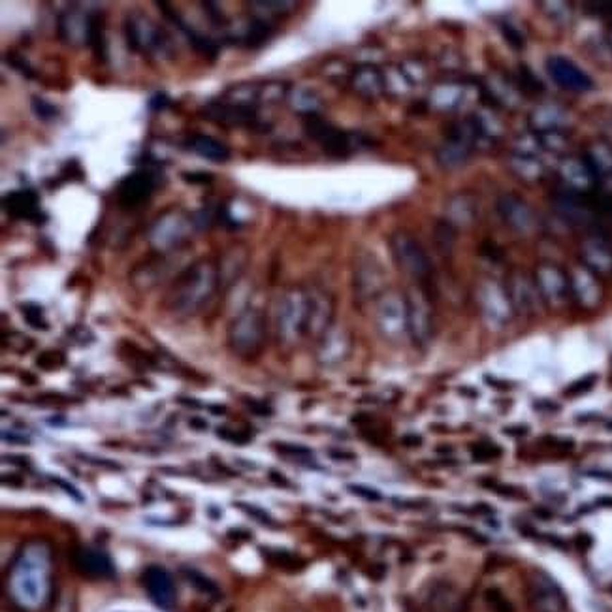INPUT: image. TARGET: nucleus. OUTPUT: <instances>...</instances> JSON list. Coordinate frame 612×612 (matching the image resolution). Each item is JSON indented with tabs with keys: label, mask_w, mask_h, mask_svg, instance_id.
I'll return each instance as SVG.
<instances>
[{
	"label": "nucleus",
	"mask_w": 612,
	"mask_h": 612,
	"mask_svg": "<svg viewBox=\"0 0 612 612\" xmlns=\"http://www.w3.org/2000/svg\"><path fill=\"white\" fill-rule=\"evenodd\" d=\"M546 70L552 80L567 91L573 92H586L594 89V81L589 80L586 72L578 68L577 64L571 63L569 59L554 55L546 61Z\"/></svg>",
	"instance_id": "nucleus-9"
},
{
	"label": "nucleus",
	"mask_w": 612,
	"mask_h": 612,
	"mask_svg": "<svg viewBox=\"0 0 612 612\" xmlns=\"http://www.w3.org/2000/svg\"><path fill=\"white\" fill-rule=\"evenodd\" d=\"M537 286L541 296L552 305H561L569 294V283L565 275L556 268H543L537 275Z\"/></svg>",
	"instance_id": "nucleus-16"
},
{
	"label": "nucleus",
	"mask_w": 612,
	"mask_h": 612,
	"mask_svg": "<svg viewBox=\"0 0 612 612\" xmlns=\"http://www.w3.org/2000/svg\"><path fill=\"white\" fill-rule=\"evenodd\" d=\"M481 303L484 317H486L490 322L499 326V324H505V322L509 321L513 305H510L509 294H507L503 288L494 285L484 286L481 294Z\"/></svg>",
	"instance_id": "nucleus-14"
},
{
	"label": "nucleus",
	"mask_w": 612,
	"mask_h": 612,
	"mask_svg": "<svg viewBox=\"0 0 612 612\" xmlns=\"http://www.w3.org/2000/svg\"><path fill=\"white\" fill-rule=\"evenodd\" d=\"M310 319V294L300 290L290 292L283 300L279 311V333L285 341H294L307 333Z\"/></svg>",
	"instance_id": "nucleus-3"
},
{
	"label": "nucleus",
	"mask_w": 612,
	"mask_h": 612,
	"mask_svg": "<svg viewBox=\"0 0 612 612\" xmlns=\"http://www.w3.org/2000/svg\"><path fill=\"white\" fill-rule=\"evenodd\" d=\"M429 605L435 612H448L452 606L456 605V592L448 584L437 586L429 597Z\"/></svg>",
	"instance_id": "nucleus-22"
},
{
	"label": "nucleus",
	"mask_w": 612,
	"mask_h": 612,
	"mask_svg": "<svg viewBox=\"0 0 612 612\" xmlns=\"http://www.w3.org/2000/svg\"><path fill=\"white\" fill-rule=\"evenodd\" d=\"M153 189H155L153 173L147 172V170H137L121 181L119 202L125 207H136L143 200H147Z\"/></svg>",
	"instance_id": "nucleus-11"
},
{
	"label": "nucleus",
	"mask_w": 612,
	"mask_h": 612,
	"mask_svg": "<svg viewBox=\"0 0 612 612\" xmlns=\"http://www.w3.org/2000/svg\"><path fill=\"white\" fill-rule=\"evenodd\" d=\"M183 179L187 183H209L212 176L209 173H183Z\"/></svg>",
	"instance_id": "nucleus-35"
},
{
	"label": "nucleus",
	"mask_w": 612,
	"mask_h": 612,
	"mask_svg": "<svg viewBox=\"0 0 612 612\" xmlns=\"http://www.w3.org/2000/svg\"><path fill=\"white\" fill-rule=\"evenodd\" d=\"M518 81H520V85L524 87V91H526L527 94H539V92H543V83H541L526 66L520 68V78H518Z\"/></svg>",
	"instance_id": "nucleus-28"
},
{
	"label": "nucleus",
	"mask_w": 612,
	"mask_h": 612,
	"mask_svg": "<svg viewBox=\"0 0 612 612\" xmlns=\"http://www.w3.org/2000/svg\"><path fill=\"white\" fill-rule=\"evenodd\" d=\"M349 488L355 494L362 496L364 499H369V501H379V499H381V494L375 492V490H372V488L360 486V484H353V486H349Z\"/></svg>",
	"instance_id": "nucleus-34"
},
{
	"label": "nucleus",
	"mask_w": 612,
	"mask_h": 612,
	"mask_svg": "<svg viewBox=\"0 0 612 612\" xmlns=\"http://www.w3.org/2000/svg\"><path fill=\"white\" fill-rule=\"evenodd\" d=\"M530 603L535 612H565V595L546 573H533L530 578Z\"/></svg>",
	"instance_id": "nucleus-7"
},
{
	"label": "nucleus",
	"mask_w": 612,
	"mask_h": 612,
	"mask_svg": "<svg viewBox=\"0 0 612 612\" xmlns=\"http://www.w3.org/2000/svg\"><path fill=\"white\" fill-rule=\"evenodd\" d=\"M215 288V274L207 264H200L189 269L187 275L179 279L172 294L173 310L179 313H196L209 300Z\"/></svg>",
	"instance_id": "nucleus-2"
},
{
	"label": "nucleus",
	"mask_w": 612,
	"mask_h": 612,
	"mask_svg": "<svg viewBox=\"0 0 612 612\" xmlns=\"http://www.w3.org/2000/svg\"><path fill=\"white\" fill-rule=\"evenodd\" d=\"M204 117L217 125L224 126H243L255 121V111L243 104L212 102L204 109Z\"/></svg>",
	"instance_id": "nucleus-12"
},
{
	"label": "nucleus",
	"mask_w": 612,
	"mask_h": 612,
	"mask_svg": "<svg viewBox=\"0 0 612 612\" xmlns=\"http://www.w3.org/2000/svg\"><path fill=\"white\" fill-rule=\"evenodd\" d=\"M4 209L8 212V215L16 219H27V221H35V223H40L38 219H42L40 198L35 190L10 192L4 198Z\"/></svg>",
	"instance_id": "nucleus-15"
},
{
	"label": "nucleus",
	"mask_w": 612,
	"mask_h": 612,
	"mask_svg": "<svg viewBox=\"0 0 612 612\" xmlns=\"http://www.w3.org/2000/svg\"><path fill=\"white\" fill-rule=\"evenodd\" d=\"M537 290L539 286L535 288V285L527 279L526 275H515V277L510 279V286L509 290H507L510 305H513L515 310L522 311V313H533V311L537 310L539 294H541V292Z\"/></svg>",
	"instance_id": "nucleus-17"
},
{
	"label": "nucleus",
	"mask_w": 612,
	"mask_h": 612,
	"mask_svg": "<svg viewBox=\"0 0 612 612\" xmlns=\"http://www.w3.org/2000/svg\"><path fill=\"white\" fill-rule=\"evenodd\" d=\"M75 569L89 578H109L115 573L108 554L97 549H80L74 556Z\"/></svg>",
	"instance_id": "nucleus-13"
},
{
	"label": "nucleus",
	"mask_w": 612,
	"mask_h": 612,
	"mask_svg": "<svg viewBox=\"0 0 612 612\" xmlns=\"http://www.w3.org/2000/svg\"><path fill=\"white\" fill-rule=\"evenodd\" d=\"M190 149L195 151L196 155H200L202 159H207L212 162H224L228 161L230 151L223 142H219L215 137L206 136V134H198L190 140Z\"/></svg>",
	"instance_id": "nucleus-19"
},
{
	"label": "nucleus",
	"mask_w": 612,
	"mask_h": 612,
	"mask_svg": "<svg viewBox=\"0 0 612 612\" xmlns=\"http://www.w3.org/2000/svg\"><path fill=\"white\" fill-rule=\"evenodd\" d=\"M166 106H168L166 94H157V97L153 98L151 102H149V108L155 109V111H159V109H162V108H166Z\"/></svg>",
	"instance_id": "nucleus-36"
},
{
	"label": "nucleus",
	"mask_w": 612,
	"mask_h": 612,
	"mask_svg": "<svg viewBox=\"0 0 612 612\" xmlns=\"http://www.w3.org/2000/svg\"><path fill=\"white\" fill-rule=\"evenodd\" d=\"M32 109H35V114L44 121L53 119V117H57L59 114L57 108H55L53 104L47 102V100H44V98H35V100H32Z\"/></svg>",
	"instance_id": "nucleus-29"
},
{
	"label": "nucleus",
	"mask_w": 612,
	"mask_h": 612,
	"mask_svg": "<svg viewBox=\"0 0 612 612\" xmlns=\"http://www.w3.org/2000/svg\"><path fill=\"white\" fill-rule=\"evenodd\" d=\"M486 601L494 612H515L513 611V605H510L507 597H505L499 589H488Z\"/></svg>",
	"instance_id": "nucleus-27"
},
{
	"label": "nucleus",
	"mask_w": 612,
	"mask_h": 612,
	"mask_svg": "<svg viewBox=\"0 0 612 612\" xmlns=\"http://www.w3.org/2000/svg\"><path fill=\"white\" fill-rule=\"evenodd\" d=\"M407 330L417 343H426L434 332L432 303L424 290H411L405 302Z\"/></svg>",
	"instance_id": "nucleus-6"
},
{
	"label": "nucleus",
	"mask_w": 612,
	"mask_h": 612,
	"mask_svg": "<svg viewBox=\"0 0 612 612\" xmlns=\"http://www.w3.org/2000/svg\"><path fill=\"white\" fill-rule=\"evenodd\" d=\"M379 324L386 336H398L407 330L405 303L396 298H386L379 307Z\"/></svg>",
	"instance_id": "nucleus-18"
},
{
	"label": "nucleus",
	"mask_w": 612,
	"mask_h": 612,
	"mask_svg": "<svg viewBox=\"0 0 612 612\" xmlns=\"http://www.w3.org/2000/svg\"><path fill=\"white\" fill-rule=\"evenodd\" d=\"M501 30H503L505 40L509 42L510 47H515V49H522V47H524V38H522L520 32H518L513 25H503Z\"/></svg>",
	"instance_id": "nucleus-33"
},
{
	"label": "nucleus",
	"mask_w": 612,
	"mask_h": 612,
	"mask_svg": "<svg viewBox=\"0 0 612 612\" xmlns=\"http://www.w3.org/2000/svg\"><path fill=\"white\" fill-rule=\"evenodd\" d=\"M12 588L19 603L27 606L40 605L47 592L46 554H42L38 549L35 554L27 552L13 571Z\"/></svg>",
	"instance_id": "nucleus-1"
},
{
	"label": "nucleus",
	"mask_w": 612,
	"mask_h": 612,
	"mask_svg": "<svg viewBox=\"0 0 612 612\" xmlns=\"http://www.w3.org/2000/svg\"><path fill=\"white\" fill-rule=\"evenodd\" d=\"M499 456V448L488 443H477L473 445V458L475 460H492V458Z\"/></svg>",
	"instance_id": "nucleus-32"
},
{
	"label": "nucleus",
	"mask_w": 612,
	"mask_h": 612,
	"mask_svg": "<svg viewBox=\"0 0 612 612\" xmlns=\"http://www.w3.org/2000/svg\"><path fill=\"white\" fill-rule=\"evenodd\" d=\"M392 249H394L396 260L417 279H426L432 274V262L422 251V247L417 241L405 234H398L392 238Z\"/></svg>",
	"instance_id": "nucleus-8"
},
{
	"label": "nucleus",
	"mask_w": 612,
	"mask_h": 612,
	"mask_svg": "<svg viewBox=\"0 0 612 612\" xmlns=\"http://www.w3.org/2000/svg\"><path fill=\"white\" fill-rule=\"evenodd\" d=\"M355 87L366 97H377L383 91V75L377 68H360L355 74Z\"/></svg>",
	"instance_id": "nucleus-20"
},
{
	"label": "nucleus",
	"mask_w": 612,
	"mask_h": 612,
	"mask_svg": "<svg viewBox=\"0 0 612 612\" xmlns=\"http://www.w3.org/2000/svg\"><path fill=\"white\" fill-rule=\"evenodd\" d=\"M264 339L262 317L257 311H245L230 328V343L240 355H252L260 349Z\"/></svg>",
	"instance_id": "nucleus-5"
},
{
	"label": "nucleus",
	"mask_w": 612,
	"mask_h": 612,
	"mask_svg": "<svg viewBox=\"0 0 612 612\" xmlns=\"http://www.w3.org/2000/svg\"><path fill=\"white\" fill-rule=\"evenodd\" d=\"M23 317L25 321L29 322L32 328H38V330H46L47 322L44 319V313H42V307L35 305V303H27L23 305Z\"/></svg>",
	"instance_id": "nucleus-26"
},
{
	"label": "nucleus",
	"mask_w": 612,
	"mask_h": 612,
	"mask_svg": "<svg viewBox=\"0 0 612 612\" xmlns=\"http://www.w3.org/2000/svg\"><path fill=\"white\" fill-rule=\"evenodd\" d=\"M85 35H87V42H89V46L92 47V51L97 53L98 57H102V59L106 57V42H104V32H102V27H100V23H98L97 18L87 19Z\"/></svg>",
	"instance_id": "nucleus-23"
},
{
	"label": "nucleus",
	"mask_w": 612,
	"mask_h": 612,
	"mask_svg": "<svg viewBox=\"0 0 612 612\" xmlns=\"http://www.w3.org/2000/svg\"><path fill=\"white\" fill-rule=\"evenodd\" d=\"M143 586L147 589L149 597L155 601V605L164 611H170L176 605V586H173L172 575L164 567H147L143 573Z\"/></svg>",
	"instance_id": "nucleus-10"
},
{
	"label": "nucleus",
	"mask_w": 612,
	"mask_h": 612,
	"mask_svg": "<svg viewBox=\"0 0 612 612\" xmlns=\"http://www.w3.org/2000/svg\"><path fill=\"white\" fill-rule=\"evenodd\" d=\"M347 338H345L343 332H333L328 333L324 343H322L321 349V358L324 362H338L343 358V355L347 353Z\"/></svg>",
	"instance_id": "nucleus-21"
},
{
	"label": "nucleus",
	"mask_w": 612,
	"mask_h": 612,
	"mask_svg": "<svg viewBox=\"0 0 612 612\" xmlns=\"http://www.w3.org/2000/svg\"><path fill=\"white\" fill-rule=\"evenodd\" d=\"M6 63L12 66V68H16L19 72V74L27 75V78H32L35 75V72H32V68H30V64L25 61L21 55H16V53H8L6 55Z\"/></svg>",
	"instance_id": "nucleus-31"
},
{
	"label": "nucleus",
	"mask_w": 612,
	"mask_h": 612,
	"mask_svg": "<svg viewBox=\"0 0 612 612\" xmlns=\"http://www.w3.org/2000/svg\"><path fill=\"white\" fill-rule=\"evenodd\" d=\"M595 375H588V377H582L580 381H577V383H573L569 388L565 390V396H580V394H586V392H589L592 390V386L595 384Z\"/></svg>",
	"instance_id": "nucleus-30"
},
{
	"label": "nucleus",
	"mask_w": 612,
	"mask_h": 612,
	"mask_svg": "<svg viewBox=\"0 0 612 612\" xmlns=\"http://www.w3.org/2000/svg\"><path fill=\"white\" fill-rule=\"evenodd\" d=\"M185 575H187V580H189V582L195 584V588L200 589L202 594L219 595L217 584L212 582L209 578L204 577V575H202V573L196 571V569H187V571H185Z\"/></svg>",
	"instance_id": "nucleus-24"
},
{
	"label": "nucleus",
	"mask_w": 612,
	"mask_h": 612,
	"mask_svg": "<svg viewBox=\"0 0 612 612\" xmlns=\"http://www.w3.org/2000/svg\"><path fill=\"white\" fill-rule=\"evenodd\" d=\"M269 36V25L266 21H255L249 29V35H247V44L251 47L262 46L264 42L268 40Z\"/></svg>",
	"instance_id": "nucleus-25"
},
{
	"label": "nucleus",
	"mask_w": 612,
	"mask_h": 612,
	"mask_svg": "<svg viewBox=\"0 0 612 612\" xmlns=\"http://www.w3.org/2000/svg\"><path fill=\"white\" fill-rule=\"evenodd\" d=\"M303 128L307 132V136L321 142L324 153L333 159H345L350 155V140L345 132L333 128L330 123L322 119L321 115L317 114H305L303 115Z\"/></svg>",
	"instance_id": "nucleus-4"
},
{
	"label": "nucleus",
	"mask_w": 612,
	"mask_h": 612,
	"mask_svg": "<svg viewBox=\"0 0 612 612\" xmlns=\"http://www.w3.org/2000/svg\"><path fill=\"white\" fill-rule=\"evenodd\" d=\"M608 428H612V422H611V424H608Z\"/></svg>",
	"instance_id": "nucleus-37"
}]
</instances>
